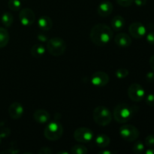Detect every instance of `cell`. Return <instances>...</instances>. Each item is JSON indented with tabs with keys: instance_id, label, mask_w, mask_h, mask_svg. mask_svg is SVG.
I'll return each instance as SVG.
<instances>
[{
	"instance_id": "obj_1",
	"label": "cell",
	"mask_w": 154,
	"mask_h": 154,
	"mask_svg": "<svg viewBox=\"0 0 154 154\" xmlns=\"http://www.w3.org/2000/svg\"><path fill=\"white\" fill-rule=\"evenodd\" d=\"M90 36L93 44L99 47L105 46L112 39L113 31L106 24L98 23L91 29Z\"/></svg>"
},
{
	"instance_id": "obj_40",
	"label": "cell",
	"mask_w": 154,
	"mask_h": 154,
	"mask_svg": "<svg viewBox=\"0 0 154 154\" xmlns=\"http://www.w3.org/2000/svg\"><path fill=\"white\" fill-rule=\"evenodd\" d=\"M22 1H26V0H22Z\"/></svg>"
},
{
	"instance_id": "obj_22",
	"label": "cell",
	"mask_w": 154,
	"mask_h": 154,
	"mask_svg": "<svg viewBox=\"0 0 154 154\" xmlns=\"http://www.w3.org/2000/svg\"><path fill=\"white\" fill-rule=\"evenodd\" d=\"M87 152L88 150L83 144H76L71 149V153L72 154H87Z\"/></svg>"
},
{
	"instance_id": "obj_34",
	"label": "cell",
	"mask_w": 154,
	"mask_h": 154,
	"mask_svg": "<svg viewBox=\"0 0 154 154\" xmlns=\"http://www.w3.org/2000/svg\"><path fill=\"white\" fill-rule=\"evenodd\" d=\"M38 39L39 41H41V42H47V40H48V37L45 35H44L42 34H39L38 35Z\"/></svg>"
},
{
	"instance_id": "obj_30",
	"label": "cell",
	"mask_w": 154,
	"mask_h": 154,
	"mask_svg": "<svg viewBox=\"0 0 154 154\" xmlns=\"http://www.w3.org/2000/svg\"><path fill=\"white\" fill-rule=\"evenodd\" d=\"M38 153L39 154H51V153H53V150H51V148H49V147H42V148L39 150L38 151Z\"/></svg>"
},
{
	"instance_id": "obj_39",
	"label": "cell",
	"mask_w": 154,
	"mask_h": 154,
	"mask_svg": "<svg viewBox=\"0 0 154 154\" xmlns=\"http://www.w3.org/2000/svg\"><path fill=\"white\" fill-rule=\"evenodd\" d=\"M1 141H2V137L1 135H0V144H1Z\"/></svg>"
},
{
	"instance_id": "obj_21",
	"label": "cell",
	"mask_w": 154,
	"mask_h": 154,
	"mask_svg": "<svg viewBox=\"0 0 154 154\" xmlns=\"http://www.w3.org/2000/svg\"><path fill=\"white\" fill-rule=\"evenodd\" d=\"M1 20L5 26L10 27L12 25V23H13L14 18L11 14L9 13V12H5V13H4L2 15Z\"/></svg>"
},
{
	"instance_id": "obj_13",
	"label": "cell",
	"mask_w": 154,
	"mask_h": 154,
	"mask_svg": "<svg viewBox=\"0 0 154 154\" xmlns=\"http://www.w3.org/2000/svg\"><path fill=\"white\" fill-rule=\"evenodd\" d=\"M113 9H114V6L111 2L104 1L98 6L97 12L99 16L105 17L109 16L112 13Z\"/></svg>"
},
{
	"instance_id": "obj_20",
	"label": "cell",
	"mask_w": 154,
	"mask_h": 154,
	"mask_svg": "<svg viewBox=\"0 0 154 154\" xmlns=\"http://www.w3.org/2000/svg\"><path fill=\"white\" fill-rule=\"evenodd\" d=\"M9 39H10V35L6 29L0 27V48H3L9 42Z\"/></svg>"
},
{
	"instance_id": "obj_6",
	"label": "cell",
	"mask_w": 154,
	"mask_h": 154,
	"mask_svg": "<svg viewBox=\"0 0 154 154\" xmlns=\"http://www.w3.org/2000/svg\"><path fill=\"white\" fill-rule=\"evenodd\" d=\"M119 133L123 139L129 142L135 141L140 135L138 129L135 126L129 124L123 125L119 129Z\"/></svg>"
},
{
	"instance_id": "obj_11",
	"label": "cell",
	"mask_w": 154,
	"mask_h": 154,
	"mask_svg": "<svg viewBox=\"0 0 154 154\" xmlns=\"http://www.w3.org/2000/svg\"><path fill=\"white\" fill-rule=\"evenodd\" d=\"M129 34L135 38H141L146 34L145 26L140 22H134L129 26Z\"/></svg>"
},
{
	"instance_id": "obj_24",
	"label": "cell",
	"mask_w": 154,
	"mask_h": 154,
	"mask_svg": "<svg viewBox=\"0 0 154 154\" xmlns=\"http://www.w3.org/2000/svg\"><path fill=\"white\" fill-rule=\"evenodd\" d=\"M8 8L11 10L16 11L20 9L21 8V2L20 0H9L8 3Z\"/></svg>"
},
{
	"instance_id": "obj_32",
	"label": "cell",
	"mask_w": 154,
	"mask_h": 154,
	"mask_svg": "<svg viewBox=\"0 0 154 154\" xmlns=\"http://www.w3.org/2000/svg\"><path fill=\"white\" fill-rule=\"evenodd\" d=\"M134 2L137 6L141 7L147 4V0H134Z\"/></svg>"
},
{
	"instance_id": "obj_16",
	"label": "cell",
	"mask_w": 154,
	"mask_h": 154,
	"mask_svg": "<svg viewBox=\"0 0 154 154\" xmlns=\"http://www.w3.org/2000/svg\"><path fill=\"white\" fill-rule=\"evenodd\" d=\"M39 28L43 31H49L53 26V21L48 16H42L38 20Z\"/></svg>"
},
{
	"instance_id": "obj_26",
	"label": "cell",
	"mask_w": 154,
	"mask_h": 154,
	"mask_svg": "<svg viewBox=\"0 0 154 154\" xmlns=\"http://www.w3.org/2000/svg\"><path fill=\"white\" fill-rule=\"evenodd\" d=\"M117 4L122 7H129L134 2V0H116Z\"/></svg>"
},
{
	"instance_id": "obj_14",
	"label": "cell",
	"mask_w": 154,
	"mask_h": 154,
	"mask_svg": "<svg viewBox=\"0 0 154 154\" xmlns=\"http://www.w3.org/2000/svg\"><path fill=\"white\" fill-rule=\"evenodd\" d=\"M114 42L120 48H128L132 45V38L126 33H119L114 38Z\"/></svg>"
},
{
	"instance_id": "obj_36",
	"label": "cell",
	"mask_w": 154,
	"mask_h": 154,
	"mask_svg": "<svg viewBox=\"0 0 154 154\" xmlns=\"http://www.w3.org/2000/svg\"><path fill=\"white\" fill-rule=\"evenodd\" d=\"M146 154H154V149L152 147H149L147 150L145 151Z\"/></svg>"
},
{
	"instance_id": "obj_5",
	"label": "cell",
	"mask_w": 154,
	"mask_h": 154,
	"mask_svg": "<svg viewBox=\"0 0 154 154\" xmlns=\"http://www.w3.org/2000/svg\"><path fill=\"white\" fill-rule=\"evenodd\" d=\"M63 134V127L60 123L51 122L48 123L44 131V135L50 141H57Z\"/></svg>"
},
{
	"instance_id": "obj_33",
	"label": "cell",
	"mask_w": 154,
	"mask_h": 154,
	"mask_svg": "<svg viewBox=\"0 0 154 154\" xmlns=\"http://www.w3.org/2000/svg\"><path fill=\"white\" fill-rule=\"evenodd\" d=\"M20 153V150H16L14 148H11L9 149V150H5V151H2L1 153H11V154H16Z\"/></svg>"
},
{
	"instance_id": "obj_9",
	"label": "cell",
	"mask_w": 154,
	"mask_h": 154,
	"mask_svg": "<svg viewBox=\"0 0 154 154\" xmlns=\"http://www.w3.org/2000/svg\"><path fill=\"white\" fill-rule=\"evenodd\" d=\"M19 19L22 25L25 26H29L34 23L35 20V14L32 9L26 8L21 9L20 11Z\"/></svg>"
},
{
	"instance_id": "obj_37",
	"label": "cell",
	"mask_w": 154,
	"mask_h": 154,
	"mask_svg": "<svg viewBox=\"0 0 154 154\" xmlns=\"http://www.w3.org/2000/svg\"><path fill=\"white\" fill-rule=\"evenodd\" d=\"M99 154H112L113 152L112 151H110V150H101V151H99Z\"/></svg>"
},
{
	"instance_id": "obj_35",
	"label": "cell",
	"mask_w": 154,
	"mask_h": 154,
	"mask_svg": "<svg viewBox=\"0 0 154 154\" xmlns=\"http://www.w3.org/2000/svg\"><path fill=\"white\" fill-rule=\"evenodd\" d=\"M149 63H150V68H151L152 70H153L154 72V55H153L151 57H150Z\"/></svg>"
},
{
	"instance_id": "obj_10",
	"label": "cell",
	"mask_w": 154,
	"mask_h": 154,
	"mask_svg": "<svg viewBox=\"0 0 154 154\" xmlns=\"http://www.w3.org/2000/svg\"><path fill=\"white\" fill-rule=\"evenodd\" d=\"M110 78L108 74L102 71L95 72L91 77V83L97 87H105L108 84Z\"/></svg>"
},
{
	"instance_id": "obj_3",
	"label": "cell",
	"mask_w": 154,
	"mask_h": 154,
	"mask_svg": "<svg viewBox=\"0 0 154 154\" xmlns=\"http://www.w3.org/2000/svg\"><path fill=\"white\" fill-rule=\"evenodd\" d=\"M93 117L99 126H105L111 123L113 115L111 111L103 105L97 106L93 111Z\"/></svg>"
},
{
	"instance_id": "obj_17",
	"label": "cell",
	"mask_w": 154,
	"mask_h": 154,
	"mask_svg": "<svg viewBox=\"0 0 154 154\" xmlns=\"http://www.w3.org/2000/svg\"><path fill=\"white\" fill-rule=\"evenodd\" d=\"M110 142H111V140H110L109 137L104 134L97 135L95 138V143L100 148L107 147L110 144Z\"/></svg>"
},
{
	"instance_id": "obj_23",
	"label": "cell",
	"mask_w": 154,
	"mask_h": 154,
	"mask_svg": "<svg viewBox=\"0 0 154 154\" xmlns=\"http://www.w3.org/2000/svg\"><path fill=\"white\" fill-rule=\"evenodd\" d=\"M144 150V144H143L142 141H138L135 143L132 148V151L135 154H141Z\"/></svg>"
},
{
	"instance_id": "obj_7",
	"label": "cell",
	"mask_w": 154,
	"mask_h": 154,
	"mask_svg": "<svg viewBox=\"0 0 154 154\" xmlns=\"http://www.w3.org/2000/svg\"><path fill=\"white\" fill-rule=\"evenodd\" d=\"M128 96L133 102H141L145 97V90L139 84L134 83L128 89Z\"/></svg>"
},
{
	"instance_id": "obj_19",
	"label": "cell",
	"mask_w": 154,
	"mask_h": 154,
	"mask_svg": "<svg viewBox=\"0 0 154 154\" xmlns=\"http://www.w3.org/2000/svg\"><path fill=\"white\" fill-rule=\"evenodd\" d=\"M111 26L115 31H120L125 26V19L122 16H115L111 20Z\"/></svg>"
},
{
	"instance_id": "obj_12",
	"label": "cell",
	"mask_w": 154,
	"mask_h": 154,
	"mask_svg": "<svg viewBox=\"0 0 154 154\" xmlns=\"http://www.w3.org/2000/svg\"><path fill=\"white\" fill-rule=\"evenodd\" d=\"M24 108L19 102H13L8 108V114L13 120H18L23 116Z\"/></svg>"
},
{
	"instance_id": "obj_8",
	"label": "cell",
	"mask_w": 154,
	"mask_h": 154,
	"mask_svg": "<svg viewBox=\"0 0 154 154\" xmlns=\"http://www.w3.org/2000/svg\"><path fill=\"white\" fill-rule=\"evenodd\" d=\"M94 138V133L89 128L81 127L74 132V138L81 143H89Z\"/></svg>"
},
{
	"instance_id": "obj_18",
	"label": "cell",
	"mask_w": 154,
	"mask_h": 154,
	"mask_svg": "<svg viewBox=\"0 0 154 154\" xmlns=\"http://www.w3.org/2000/svg\"><path fill=\"white\" fill-rule=\"evenodd\" d=\"M32 56L35 58H40V57H43L45 55V52H46V48L40 44H37V45H33L30 50Z\"/></svg>"
},
{
	"instance_id": "obj_28",
	"label": "cell",
	"mask_w": 154,
	"mask_h": 154,
	"mask_svg": "<svg viewBox=\"0 0 154 154\" xmlns=\"http://www.w3.org/2000/svg\"><path fill=\"white\" fill-rule=\"evenodd\" d=\"M145 102L147 105L150 107H154V94L153 93H150V94L147 95L146 96Z\"/></svg>"
},
{
	"instance_id": "obj_4",
	"label": "cell",
	"mask_w": 154,
	"mask_h": 154,
	"mask_svg": "<svg viewBox=\"0 0 154 154\" xmlns=\"http://www.w3.org/2000/svg\"><path fill=\"white\" fill-rule=\"evenodd\" d=\"M47 50L49 54L54 57H60L66 51V43L61 38H53L48 41Z\"/></svg>"
},
{
	"instance_id": "obj_27",
	"label": "cell",
	"mask_w": 154,
	"mask_h": 154,
	"mask_svg": "<svg viewBox=\"0 0 154 154\" xmlns=\"http://www.w3.org/2000/svg\"><path fill=\"white\" fill-rule=\"evenodd\" d=\"M145 144L147 147H154V135H149L145 138Z\"/></svg>"
},
{
	"instance_id": "obj_25",
	"label": "cell",
	"mask_w": 154,
	"mask_h": 154,
	"mask_svg": "<svg viewBox=\"0 0 154 154\" xmlns=\"http://www.w3.org/2000/svg\"><path fill=\"white\" fill-rule=\"evenodd\" d=\"M129 75V71L126 69H119L115 72V76L119 79H123V78H126Z\"/></svg>"
},
{
	"instance_id": "obj_2",
	"label": "cell",
	"mask_w": 154,
	"mask_h": 154,
	"mask_svg": "<svg viewBox=\"0 0 154 154\" xmlns=\"http://www.w3.org/2000/svg\"><path fill=\"white\" fill-rule=\"evenodd\" d=\"M136 111L135 107L131 106L126 103H121L114 108L113 116L117 123H125L132 118Z\"/></svg>"
},
{
	"instance_id": "obj_29",
	"label": "cell",
	"mask_w": 154,
	"mask_h": 154,
	"mask_svg": "<svg viewBox=\"0 0 154 154\" xmlns=\"http://www.w3.org/2000/svg\"><path fill=\"white\" fill-rule=\"evenodd\" d=\"M147 42L150 45H154V32H150L147 35Z\"/></svg>"
},
{
	"instance_id": "obj_31",
	"label": "cell",
	"mask_w": 154,
	"mask_h": 154,
	"mask_svg": "<svg viewBox=\"0 0 154 154\" xmlns=\"http://www.w3.org/2000/svg\"><path fill=\"white\" fill-rule=\"evenodd\" d=\"M145 78L149 83L154 82V72H150L147 73Z\"/></svg>"
},
{
	"instance_id": "obj_38",
	"label": "cell",
	"mask_w": 154,
	"mask_h": 154,
	"mask_svg": "<svg viewBox=\"0 0 154 154\" xmlns=\"http://www.w3.org/2000/svg\"><path fill=\"white\" fill-rule=\"evenodd\" d=\"M58 154H60V153H65V154H68L69 153H67V152H66V151H61V152H58V153H57Z\"/></svg>"
},
{
	"instance_id": "obj_15",
	"label": "cell",
	"mask_w": 154,
	"mask_h": 154,
	"mask_svg": "<svg viewBox=\"0 0 154 154\" xmlns=\"http://www.w3.org/2000/svg\"><path fill=\"white\" fill-rule=\"evenodd\" d=\"M33 118L36 123L39 124H45L47 123L51 119V115L48 111L43 109L36 110L33 114Z\"/></svg>"
}]
</instances>
